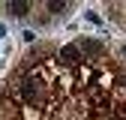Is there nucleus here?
Listing matches in <instances>:
<instances>
[{
	"mask_svg": "<svg viewBox=\"0 0 126 120\" xmlns=\"http://www.w3.org/2000/svg\"><path fill=\"white\" fill-rule=\"evenodd\" d=\"M27 9H30V3H9L12 15H27Z\"/></svg>",
	"mask_w": 126,
	"mask_h": 120,
	"instance_id": "obj_1",
	"label": "nucleus"
},
{
	"mask_svg": "<svg viewBox=\"0 0 126 120\" xmlns=\"http://www.w3.org/2000/svg\"><path fill=\"white\" fill-rule=\"evenodd\" d=\"M48 9H51V12H63V9H66V3H48Z\"/></svg>",
	"mask_w": 126,
	"mask_h": 120,
	"instance_id": "obj_2",
	"label": "nucleus"
}]
</instances>
